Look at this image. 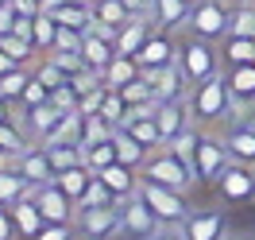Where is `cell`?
<instances>
[{
	"mask_svg": "<svg viewBox=\"0 0 255 240\" xmlns=\"http://www.w3.org/2000/svg\"><path fill=\"white\" fill-rule=\"evenodd\" d=\"M190 109L201 124H217V120H221V124H232V120H240L232 89H228V81H224V70L193 85L190 89Z\"/></svg>",
	"mask_w": 255,
	"mask_h": 240,
	"instance_id": "obj_1",
	"label": "cell"
},
{
	"mask_svg": "<svg viewBox=\"0 0 255 240\" xmlns=\"http://www.w3.org/2000/svg\"><path fill=\"white\" fill-rule=\"evenodd\" d=\"M143 171V178H151V182H159V186H170V190H193L201 178H197V171L193 167H186V163L178 159L170 147L162 144V147H155L151 155H147V163L139 167Z\"/></svg>",
	"mask_w": 255,
	"mask_h": 240,
	"instance_id": "obj_2",
	"label": "cell"
},
{
	"mask_svg": "<svg viewBox=\"0 0 255 240\" xmlns=\"http://www.w3.org/2000/svg\"><path fill=\"white\" fill-rule=\"evenodd\" d=\"M178 66H182V74L190 78V89H193L197 81H205V78H213V74H221L224 58L217 54L213 39L193 35V39H186V43L178 47Z\"/></svg>",
	"mask_w": 255,
	"mask_h": 240,
	"instance_id": "obj_3",
	"label": "cell"
},
{
	"mask_svg": "<svg viewBox=\"0 0 255 240\" xmlns=\"http://www.w3.org/2000/svg\"><path fill=\"white\" fill-rule=\"evenodd\" d=\"M120 213H124V233L135 240H159L166 237V225L159 221V213L143 202V194H128V198H120Z\"/></svg>",
	"mask_w": 255,
	"mask_h": 240,
	"instance_id": "obj_4",
	"label": "cell"
},
{
	"mask_svg": "<svg viewBox=\"0 0 255 240\" xmlns=\"http://www.w3.org/2000/svg\"><path fill=\"white\" fill-rule=\"evenodd\" d=\"M78 233L85 240H112L116 233H124V213H120V202H112V206H85L78 209Z\"/></svg>",
	"mask_w": 255,
	"mask_h": 240,
	"instance_id": "obj_5",
	"label": "cell"
},
{
	"mask_svg": "<svg viewBox=\"0 0 255 240\" xmlns=\"http://www.w3.org/2000/svg\"><path fill=\"white\" fill-rule=\"evenodd\" d=\"M232 27V8L228 0H193L190 8V31L201 39H224Z\"/></svg>",
	"mask_w": 255,
	"mask_h": 240,
	"instance_id": "obj_6",
	"label": "cell"
},
{
	"mask_svg": "<svg viewBox=\"0 0 255 240\" xmlns=\"http://www.w3.org/2000/svg\"><path fill=\"white\" fill-rule=\"evenodd\" d=\"M139 194H143L147 206L159 213L162 225H178V229H182V221L190 217V206H186L182 190H170V186H159V182H151V178H139Z\"/></svg>",
	"mask_w": 255,
	"mask_h": 240,
	"instance_id": "obj_7",
	"label": "cell"
},
{
	"mask_svg": "<svg viewBox=\"0 0 255 240\" xmlns=\"http://www.w3.org/2000/svg\"><path fill=\"white\" fill-rule=\"evenodd\" d=\"M31 198H35V206H39V213H43L47 221H54V225H74V217H78L74 198H70L58 182H43V186H35Z\"/></svg>",
	"mask_w": 255,
	"mask_h": 240,
	"instance_id": "obj_8",
	"label": "cell"
},
{
	"mask_svg": "<svg viewBox=\"0 0 255 240\" xmlns=\"http://www.w3.org/2000/svg\"><path fill=\"white\" fill-rule=\"evenodd\" d=\"M228 163H232V155H228L224 140H217V136H201V140H197L193 171H197L201 182H213V186H217V178L224 175V167H228Z\"/></svg>",
	"mask_w": 255,
	"mask_h": 240,
	"instance_id": "obj_9",
	"label": "cell"
},
{
	"mask_svg": "<svg viewBox=\"0 0 255 240\" xmlns=\"http://www.w3.org/2000/svg\"><path fill=\"white\" fill-rule=\"evenodd\" d=\"M116 54H120V50H116V31L93 23V27L85 31V43H81V58H85V66H89L93 74H105V66H109Z\"/></svg>",
	"mask_w": 255,
	"mask_h": 240,
	"instance_id": "obj_10",
	"label": "cell"
},
{
	"mask_svg": "<svg viewBox=\"0 0 255 240\" xmlns=\"http://www.w3.org/2000/svg\"><path fill=\"white\" fill-rule=\"evenodd\" d=\"M217 190L228 206H240V202H252L255 198V167H244V163H228L224 175L217 178Z\"/></svg>",
	"mask_w": 255,
	"mask_h": 240,
	"instance_id": "obj_11",
	"label": "cell"
},
{
	"mask_svg": "<svg viewBox=\"0 0 255 240\" xmlns=\"http://www.w3.org/2000/svg\"><path fill=\"white\" fill-rule=\"evenodd\" d=\"M224 229H228L224 209H193L182 221V237L186 240H224Z\"/></svg>",
	"mask_w": 255,
	"mask_h": 240,
	"instance_id": "obj_12",
	"label": "cell"
},
{
	"mask_svg": "<svg viewBox=\"0 0 255 240\" xmlns=\"http://www.w3.org/2000/svg\"><path fill=\"white\" fill-rule=\"evenodd\" d=\"M151 78V89H155V101H178V97H190V78L182 74V66L170 62V66H159V70H143Z\"/></svg>",
	"mask_w": 255,
	"mask_h": 240,
	"instance_id": "obj_13",
	"label": "cell"
},
{
	"mask_svg": "<svg viewBox=\"0 0 255 240\" xmlns=\"http://www.w3.org/2000/svg\"><path fill=\"white\" fill-rule=\"evenodd\" d=\"M190 97H178V101H162L159 109H155V124H159V136L162 144H170L174 136L190 128Z\"/></svg>",
	"mask_w": 255,
	"mask_h": 240,
	"instance_id": "obj_14",
	"label": "cell"
},
{
	"mask_svg": "<svg viewBox=\"0 0 255 240\" xmlns=\"http://www.w3.org/2000/svg\"><path fill=\"white\" fill-rule=\"evenodd\" d=\"M178 47H182V43H174V39H170V31L155 27V31H151V39L143 43V50L135 54V62L143 66V70H159V66H170V62H178Z\"/></svg>",
	"mask_w": 255,
	"mask_h": 240,
	"instance_id": "obj_15",
	"label": "cell"
},
{
	"mask_svg": "<svg viewBox=\"0 0 255 240\" xmlns=\"http://www.w3.org/2000/svg\"><path fill=\"white\" fill-rule=\"evenodd\" d=\"M224 81L232 89V101H236V112L255 109V62H244V66H224Z\"/></svg>",
	"mask_w": 255,
	"mask_h": 240,
	"instance_id": "obj_16",
	"label": "cell"
},
{
	"mask_svg": "<svg viewBox=\"0 0 255 240\" xmlns=\"http://www.w3.org/2000/svg\"><path fill=\"white\" fill-rule=\"evenodd\" d=\"M224 147L232 163H244V167H255V124L252 120H232L228 124V136H224Z\"/></svg>",
	"mask_w": 255,
	"mask_h": 240,
	"instance_id": "obj_17",
	"label": "cell"
},
{
	"mask_svg": "<svg viewBox=\"0 0 255 240\" xmlns=\"http://www.w3.org/2000/svg\"><path fill=\"white\" fill-rule=\"evenodd\" d=\"M19 167V171H23V175L31 178L35 186H43V182H54V175H58V171H54V159H50V151L43 144H31L27 147V151H23V155H19V159H12Z\"/></svg>",
	"mask_w": 255,
	"mask_h": 240,
	"instance_id": "obj_18",
	"label": "cell"
},
{
	"mask_svg": "<svg viewBox=\"0 0 255 240\" xmlns=\"http://www.w3.org/2000/svg\"><path fill=\"white\" fill-rule=\"evenodd\" d=\"M151 31H155V19H151V16H131L124 27L116 31V50L135 58V54L143 50V43L151 39Z\"/></svg>",
	"mask_w": 255,
	"mask_h": 240,
	"instance_id": "obj_19",
	"label": "cell"
},
{
	"mask_svg": "<svg viewBox=\"0 0 255 240\" xmlns=\"http://www.w3.org/2000/svg\"><path fill=\"white\" fill-rule=\"evenodd\" d=\"M62 116H66V112L58 109L54 101H47V105H35V109H19V124L27 128V136H31V140H43V136H47V132L62 120Z\"/></svg>",
	"mask_w": 255,
	"mask_h": 240,
	"instance_id": "obj_20",
	"label": "cell"
},
{
	"mask_svg": "<svg viewBox=\"0 0 255 240\" xmlns=\"http://www.w3.org/2000/svg\"><path fill=\"white\" fill-rule=\"evenodd\" d=\"M50 16L58 19L62 27H74V31H89V27L97 23L93 0H66V4H58V8H50Z\"/></svg>",
	"mask_w": 255,
	"mask_h": 240,
	"instance_id": "obj_21",
	"label": "cell"
},
{
	"mask_svg": "<svg viewBox=\"0 0 255 240\" xmlns=\"http://www.w3.org/2000/svg\"><path fill=\"white\" fill-rule=\"evenodd\" d=\"M31 190H35V182L19 171L16 163H4L0 167V206H12L19 198H27Z\"/></svg>",
	"mask_w": 255,
	"mask_h": 240,
	"instance_id": "obj_22",
	"label": "cell"
},
{
	"mask_svg": "<svg viewBox=\"0 0 255 240\" xmlns=\"http://www.w3.org/2000/svg\"><path fill=\"white\" fill-rule=\"evenodd\" d=\"M190 8H193V0H155L151 4V19L162 31H174L182 23H190Z\"/></svg>",
	"mask_w": 255,
	"mask_h": 240,
	"instance_id": "obj_23",
	"label": "cell"
},
{
	"mask_svg": "<svg viewBox=\"0 0 255 240\" xmlns=\"http://www.w3.org/2000/svg\"><path fill=\"white\" fill-rule=\"evenodd\" d=\"M12 217H16V229L23 240H35L39 237V229L47 225V217L39 213V206H35V198L27 194V198H19V202H12Z\"/></svg>",
	"mask_w": 255,
	"mask_h": 240,
	"instance_id": "obj_24",
	"label": "cell"
},
{
	"mask_svg": "<svg viewBox=\"0 0 255 240\" xmlns=\"http://www.w3.org/2000/svg\"><path fill=\"white\" fill-rule=\"evenodd\" d=\"M221 58L224 66H244V62H255V35H224L221 39Z\"/></svg>",
	"mask_w": 255,
	"mask_h": 240,
	"instance_id": "obj_25",
	"label": "cell"
},
{
	"mask_svg": "<svg viewBox=\"0 0 255 240\" xmlns=\"http://www.w3.org/2000/svg\"><path fill=\"white\" fill-rule=\"evenodd\" d=\"M139 74H143V66L135 62L131 54H116V58H112L109 66H105V74H101V81H105L109 89H124L128 81H131V78H139Z\"/></svg>",
	"mask_w": 255,
	"mask_h": 240,
	"instance_id": "obj_26",
	"label": "cell"
},
{
	"mask_svg": "<svg viewBox=\"0 0 255 240\" xmlns=\"http://www.w3.org/2000/svg\"><path fill=\"white\" fill-rule=\"evenodd\" d=\"M101 178L109 182V190L116 194V198H128V194L139 190V175H135V167H128V163H112V167H105L101 171Z\"/></svg>",
	"mask_w": 255,
	"mask_h": 240,
	"instance_id": "obj_27",
	"label": "cell"
},
{
	"mask_svg": "<svg viewBox=\"0 0 255 240\" xmlns=\"http://www.w3.org/2000/svg\"><path fill=\"white\" fill-rule=\"evenodd\" d=\"M116 136V124H109L101 112H78V144H97V140H109Z\"/></svg>",
	"mask_w": 255,
	"mask_h": 240,
	"instance_id": "obj_28",
	"label": "cell"
},
{
	"mask_svg": "<svg viewBox=\"0 0 255 240\" xmlns=\"http://www.w3.org/2000/svg\"><path fill=\"white\" fill-rule=\"evenodd\" d=\"M93 16H97V23H101V27H112V31H120L128 19L135 16V12L128 8L124 0H93Z\"/></svg>",
	"mask_w": 255,
	"mask_h": 240,
	"instance_id": "obj_29",
	"label": "cell"
},
{
	"mask_svg": "<svg viewBox=\"0 0 255 240\" xmlns=\"http://www.w3.org/2000/svg\"><path fill=\"white\" fill-rule=\"evenodd\" d=\"M54 182H58V186H62V190L70 194V198H74V206H78L81 198H85V190H89V182H93V171H89V167L81 163V167L58 171V175H54Z\"/></svg>",
	"mask_w": 255,
	"mask_h": 240,
	"instance_id": "obj_30",
	"label": "cell"
},
{
	"mask_svg": "<svg viewBox=\"0 0 255 240\" xmlns=\"http://www.w3.org/2000/svg\"><path fill=\"white\" fill-rule=\"evenodd\" d=\"M147 155H151V147H147V144H139L135 136H128L124 128H116V159H120V163H128V167L139 171V167L147 163Z\"/></svg>",
	"mask_w": 255,
	"mask_h": 240,
	"instance_id": "obj_31",
	"label": "cell"
},
{
	"mask_svg": "<svg viewBox=\"0 0 255 240\" xmlns=\"http://www.w3.org/2000/svg\"><path fill=\"white\" fill-rule=\"evenodd\" d=\"M112 163H116V136L97 140V144H85V167H89L93 175H101V171L112 167Z\"/></svg>",
	"mask_w": 255,
	"mask_h": 240,
	"instance_id": "obj_32",
	"label": "cell"
},
{
	"mask_svg": "<svg viewBox=\"0 0 255 240\" xmlns=\"http://www.w3.org/2000/svg\"><path fill=\"white\" fill-rule=\"evenodd\" d=\"M35 78L43 81V85H47L50 93H54V89H62L66 81H70V74H66L62 66L54 62V58H50V54H43V62H35V70H31Z\"/></svg>",
	"mask_w": 255,
	"mask_h": 240,
	"instance_id": "obj_33",
	"label": "cell"
},
{
	"mask_svg": "<svg viewBox=\"0 0 255 240\" xmlns=\"http://www.w3.org/2000/svg\"><path fill=\"white\" fill-rule=\"evenodd\" d=\"M54 39H58V19L50 12H39L35 16V47H39V54L54 50Z\"/></svg>",
	"mask_w": 255,
	"mask_h": 240,
	"instance_id": "obj_34",
	"label": "cell"
},
{
	"mask_svg": "<svg viewBox=\"0 0 255 240\" xmlns=\"http://www.w3.org/2000/svg\"><path fill=\"white\" fill-rule=\"evenodd\" d=\"M47 151H50V159H54V171H70V167L85 163V147L81 144H54Z\"/></svg>",
	"mask_w": 255,
	"mask_h": 240,
	"instance_id": "obj_35",
	"label": "cell"
},
{
	"mask_svg": "<svg viewBox=\"0 0 255 240\" xmlns=\"http://www.w3.org/2000/svg\"><path fill=\"white\" fill-rule=\"evenodd\" d=\"M0 50H8L12 62H19V66H27V62H31V54H39V47H35L31 39H23V35H16V31L0 39Z\"/></svg>",
	"mask_w": 255,
	"mask_h": 240,
	"instance_id": "obj_36",
	"label": "cell"
},
{
	"mask_svg": "<svg viewBox=\"0 0 255 240\" xmlns=\"http://www.w3.org/2000/svg\"><path fill=\"white\" fill-rule=\"evenodd\" d=\"M31 81V70H23V66H12L4 78H0V97H8V101H19L23 93V85Z\"/></svg>",
	"mask_w": 255,
	"mask_h": 240,
	"instance_id": "obj_37",
	"label": "cell"
},
{
	"mask_svg": "<svg viewBox=\"0 0 255 240\" xmlns=\"http://www.w3.org/2000/svg\"><path fill=\"white\" fill-rule=\"evenodd\" d=\"M112 202H120L116 194L109 190V182L101 175H93V182H89V190H85V198L78 202V209H85V206H112Z\"/></svg>",
	"mask_w": 255,
	"mask_h": 240,
	"instance_id": "obj_38",
	"label": "cell"
},
{
	"mask_svg": "<svg viewBox=\"0 0 255 240\" xmlns=\"http://www.w3.org/2000/svg\"><path fill=\"white\" fill-rule=\"evenodd\" d=\"M197 140H201V132H193V128H186L182 132V136H174V140H170V151H174L178 159L186 163V167H193V155H197Z\"/></svg>",
	"mask_w": 255,
	"mask_h": 240,
	"instance_id": "obj_39",
	"label": "cell"
},
{
	"mask_svg": "<svg viewBox=\"0 0 255 240\" xmlns=\"http://www.w3.org/2000/svg\"><path fill=\"white\" fill-rule=\"evenodd\" d=\"M101 116H105L109 124H116V128H120V120L128 116V101H124V93H120V89H109V93H105V105H101Z\"/></svg>",
	"mask_w": 255,
	"mask_h": 240,
	"instance_id": "obj_40",
	"label": "cell"
},
{
	"mask_svg": "<svg viewBox=\"0 0 255 240\" xmlns=\"http://www.w3.org/2000/svg\"><path fill=\"white\" fill-rule=\"evenodd\" d=\"M232 35H255V4H236L232 8Z\"/></svg>",
	"mask_w": 255,
	"mask_h": 240,
	"instance_id": "obj_41",
	"label": "cell"
},
{
	"mask_svg": "<svg viewBox=\"0 0 255 240\" xmlns=\"http://www.w3.org/2000/svg\"><path fill=\"white\" fill-rule=\"evenodd\" d=\"M47 101H50V89L31 74V81H27L23 93H19V105H23V109H35V105H47Z\"/></svg>",
	"mask_w": 255,
	"mask_h": 240,
	"instance_id": "obj_42",
	"label": "cell"
},
{
	"mask_svg": "<svg viewBox=\"0 0 255 240\" xmlns=\"http://www.w3.org/2000/svg\"><path fill=\"white\" fill-rule=\"evenodd\" d=\"M105 93H109V85H105V81H101V85H93L89 93H81V97H78V112H101Z\"/></svg>",
	"mask_w": 255,
	"mask_h": 240,
	"instance_id": "obj_43",
	"label": "cell"
},
{
	"mask_svg": "<svg viewBox=\"0 0 255 240\" xmlns=\"http://www.w3.org/2000/svg\"><path fill=\"white\" fill-rule=\"evenodd\" d=\"M81 43H85V31H74V27H62V23H58L54 50H81Z\"/></svg>",
	"mask_w": 255,
	"mask_h": 240,
	"instance_id": "obj_44",
	"label": "cell"
},
{
	"mask_svg": "<svg viewBox=\"0 0 255 240\" xmlns=\"http://www.w3.org/2000/svg\"><path fill=\"white\" fill-rule=\"evenodd\" d=\"M35 240H74V225H54L47 221L43 229H39V237Z\"/></svg>",
	"mask_w": 255,
	"mask_h": 240,
	"instance_id": "obj_45",
	"label": "cell"
},
{
	"mask_svg": "<svg viewBox=\"0 0 255 240\" xmlns=\"http://www.w3.org/2000/svg\"><path fill=\"white\" fill-rule=\"evenodd\" d=\"M16 19H19L16 4H12V0H4V4H0V39H4V35H12V31H16Z\"/></svg>",
	"mask_w": 255,
	"mask_h": 240,
	"instance_id": "obj_46",
	"label": "cell"
},
{
	"mask_svg": "<svg viewBox=\"0 0 255 240\" xmlns=\"http://www.w3.org/2000/svg\"><path fill=\"white\" fill-rule=\"evenodd\" d=\"M19 229H16V217H12V206H0V240H16Z\"/></svg>",
	"mask_w": 255,
	"mask_h": 240,
	"instance_id": "obj_47",
	"label": "cell"
},
{
	"mask_svg": "<svg viewBox=\"0 0 255 240\" xmlns=\"http://www.w3.org/2000/svg\"><path fill=\"white\" fill-rule=\"evenodd\" d=\"M124 4L135 12V16H151V4H155V0H124Z\"/></svg>",
	"mask_w": 255,
	"mask_h": 240,
	"instance_id": "obj_48",
	"label": "cell"
},
{
	"mask_svg": "<svg viewBox=\"0 0 255 240\" xmlns=\"http://www.w3.org/2000/svg\"><path fill=\"white\" fill-rule=\"evenodd\" d=\"M12 66H19V62H12V54H8V50H0V78H4Z\"/></svg>",
	"mask_w": 255,
	"mask_h": 240,
	"instance_id": "obj_49",
	"label": "cell"
},
{
	"mask_svg": "<svg viewBox=\"0 0 255 240\" xmlns=\"http://www.w3.org/2000/svg\"><path fill=\"white\" fill-rule=\"evenodd\" d=\"M4 120H12V101H8V97H0V124H4Z\"/></svg>",
	"mask_w": 255,
	"mask_h": 240,
	"instance_id": "obj_50",
	"label": "cell"
},
{
	"mask_svg": "<svg viewBox=\"0 0 255 240\" xmlns=\"http://www.w3.org/2000/svg\"><path fill=\"white\" fill-rule=\"evenodd\" d=\"M159 240H186L182 233H166V237H159Z\"/></svg>",
	"mask_w": 255,
	"mask_h": 240,
	"instance_id": "obj_51",
	"label": "cell"
},
{
	"mask_svg": "<svg viewBox=\"0 0 255 240\" xmlns=\"http://www.w3.org/2000/svg\"><path fill=\"white\" fill-rule=\"evenodd\" d=\"M224 240H255V237H224Z\"/></svg>",
	"mask_w": 255,
	"mask_h": 240,
	"instance_id": "obj_52",
	"label": "cell"
},
{
	"mask_svg": "<svg viewBox=\"0 0 255 240\" xmlns=\"http://www.w3.org/2000/svg\"><path fill=\"white\" fill-rule=\"evenodd\" d=\"M228 4H255V0H228Z\"/></svg>",
	"mask_w": 255,
	"mask_h": 240,
	"instance_id": "obj_53",
	"label": "cell"
},
{
	"mask_svg": "<svg viewBox=\"0 0 255 240\" xmlns=\"http://www.w3.org/2000/svg\"><path fill=\"white\" fill-rule=\"evenodd\" d=\"M0 4H4V0H0Z\"/></svg>",
	"mask_w": 255,
	"mask_h": 240,
	"instance_id": "obj_54",
	"label": "cell"
},
{
	"mask_svg": "<svg viewBox=\"0 0 255 240\" xmlns=\"http://www.w3.org/2000/svg\"><path fill=\"white\" fill-rule=\"evenodd\" d=\"M252 112H255V109H252Z\"/></svg>",
	"mask_w": 255,
	"mask_h": 240,
	"instance_id": "obj_55",
	"label": "cell"
}]
</instances>
